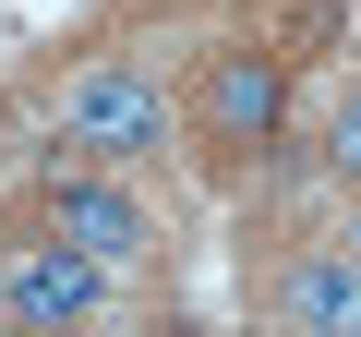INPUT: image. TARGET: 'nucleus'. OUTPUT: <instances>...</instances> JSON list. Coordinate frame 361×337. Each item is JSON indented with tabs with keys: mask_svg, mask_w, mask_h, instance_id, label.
Wrapping results in <instances>:
<instances>
[{
	"mask_svg": "<svg viewBox=\"0 0 361 337\" xmlns=\"http://www.w3.org/2000/svg\"><path fill=\"white\" fill-rule=\"evenodd\" d=\"M180 133H193L205 181H241V168L289 133V49L265 37H217L193 61V85H180Z\"/></svg>",
	"mask_w": 361,
	"mask_h": 337,
	"instance_id": "f257e3e1",
	"label": "nucleus"
},
{
	"mask_svg": "<svg viewBox=\"0 0 361 337\" xmlns=\"http://www.w3.org/2000/svg\"><path fill=\"white\" fill-rule=\"evenodd\" d=\"M169 133H180V97H169L157 73H133V61H109V49L61 73V145H73V157L145 168V157H169Z\"/></svg>",
	"mask_w": 361,
	"mask_h": 337,
	"instance_id": "f03ea898",
	"label": "nucleus"
},
{
	"mask_svg": "<svg viewBox=\"0 0 361 337\" xmlns=\"http://www.w3.org/2000/svg\"><path fill=\"white\" fill-rule=\"evenodd\" d=\"M97 301H109V265L85 241H61L49 217L0 229V313H13V325H85Z\"/></svg>",
	"mask_w": 361,
	"mask_h": 337,
	"instance_id": "7ed1b4c3",
	"label": "nucleus"
},
{
	"mask_svg": "<svg viewBox=\"0 0 361 337\" xmlns=\"http://www.w3.org/2000/svg\"><path fill=\"white\" fill-rule=\"evenodd\" d=\"M253 313L289 337H361V253L349 241H289L253 277Z\"/></svg>",
	"mask_w": 361,
	"mask_h": 337,
	"instance_id": "20e7f679",
	"label": "nucleus"
},
{
	"mask_svg": "<svg viewBox=\"0 0 361 337\" xmlns=\"http://www.w3.org/2000/svg\"><path fill=\"white\" fill-rule=\"evenodd\" d=\"M37 217H49L61 241H85L97 265H145V253H157V217H145V193H133V181H109V168H49Z\"/></svg>",
	"mask_w": 361,
	"mask_h": 337,
	"instance_id": "39448f33",
	"label": "nucleus"
},
{
	"mask_svg": "<svg viewBox=\"0 0 361 337\" xmlns=\"http://www.w3.org/2000/svg\"><path fill=\"white\" fill-rule=\"evenodd\" d=\"M325 168L361 193V73H349V85H337V109H325Z\"/></svg>",
	"mask_w": 361,
	"mask_h": 337,
	"instance_id": "423d86ee",
	"label": "nucleus"
},
{
	"mask_svg": "<svg viewBox=\"0 0 361 337\" xmlns=\"http://www.w3.org/2000/svg\"><path fill=\"white\" fill-rule=\"evenodd\" d=\"M337 241H349V253H361V193H349V229H337Z\"/></svg>",
	"mask_w": 361,
	"mask_h": 337,
	"instance_id": "0eeeda50",
	"label": "nucleus"
},
{
	"mask_svg": "<svg viewBox=\"0 0 361 337\" xmlns=\"http://www.w3.org/2000/svg\"><path fill=\"white\" fill-rule=\"evenodd\" d=\"M337 37H349V49H361V0H349V25H337Z\"/></svg>",
	"mask_w": 361,
	"mask_h": 337,
	"instance_id": "6e6552de",
	"label": "nucleus"
}]
</instances>
